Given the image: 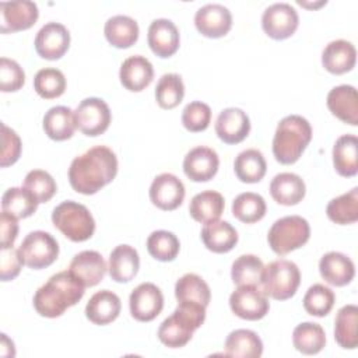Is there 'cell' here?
<instances>
[{"label": "cell", "instance_id": "21", "mask_svg": "<svg viewBox=\"0 0 358 358\" xmlns=\"http://www.w3.org/2000/svg\"><path fill=\"white\" fill-rule=\"evenodd\" d=\"M329 110L341 122L351 126L358 124V95L352 85H337L327 94Z\"/></svg>", "mask_w": 358, "mask_h": 358}, {"label": "cell", "instance_id": "23", "mask_svg": "<svg viewBox=\"0 0 358 358\" xmlns=\"http://www.w3.org/2000/svg\"><path fill=\"white\" fill-rule=\"evenodd\" d=\"M319 271L322 278L330 285L344 287L352 281L355 275V266L344 253L329 252L322 256L319 262Z\"/></svg>", "mask_w": 358, "mask_h": 358}, {"label": "cell", "instance_id": "32", "mask_svg": "<svg viewBox=\"0 0 358 358\" xmlns=\"http://www.w3.org/2000/svg\"><path fill=\"white\" fill-rule=\"evenodd\" d=\"M225 355L236 358H259L263 354L260 337L248 329L231 331L225 340Z\"/></svg>", "mask_w": 358, "mask_h": 358}, {"label": "cell", "instance_id": "44", "mask_svg": "<svg viewBox=\"0 0 358 358\" xmlns=\"http://www.w3.org/2000/svg\"><path fill=\"white\" fill-rule=\"evenodd\" d=\"M34 90L43 99H53L63 95L66 90V77L59 69H41L34 78Z\"/></svg>", "mask_w": 358, "mask_h": 358}, {"label": "cell", "instance_id": "33", "mask_svg": "<svg viewBox=\"0 0 358 358\" xmlns=\"http://www.w3.org/2000/svg\"><path fill=\"white\" fill-rule=\"evenodd\" d=\"M224 197L215 190H204L197 193L189 204V213L192 218L197 222L207 224L217 221L224 213Z\"/></svg>", "mask_w": 358, "mask_h": 358}, {"label": "cell", "instance_id": "24", "mask_svg": "<svg viewBox=\"0 0 358 358\" xmlns=\"http://www.w3.org/2000/svg\"><path fill=\"white\" fill-rule=\"evenodd\" d=\"M355 46L345 39L329 42L322 52V64L331 74H344L355 66Z\"/></svg>", "mask_w": 358, "mask_h": 358}, {"label": "cell", "instance_id": "13", "mask_svg": "<svg viewBox=\"0 0 358 358\" xmlns=\"http://www.w3.org/2000/svg\"><path fill=\"white\" fill-rule=\"evenodd\" d=\"M39 17L38 6L29 0L0 3V31L3 34L31 28Z\"/></svg>", "mask_w": 358, "mask_h": 358}, {"label": "cell", "instance_id": "31", "mask_svg": "<svg viewBox=\"0 0 358 358\" xmlns=\"http://www.w3.org/2000/svg\"><path fill=\"white\" fill-rule=\"evenodd\" d=\"M77 124L69 106H53L43 116V130L55 141H64L74 134Z\"/></svg>", "mask_w": 358, "mask_h": 358}, {"label": "cell", "instance_id": "48", "mask_svg": "<svg viewBox=\"0 0 358 358\" xmlns=\"http://www.w3.org/2000/svg\"><path fill=\"white\" fill-rule=\"evenodd\" d=\"M25 83L22 67L13 59H0V90L3 92L18 91Z\"/></svg>", "mask_w": 358, "mask_h": 358}, {"label": "cell", "instance_id": "47", "mask_svg": "<svg viewBox=\"0 0 358 358\" xmlns=\"http://www.w3.org/2000/svg\"><path fill=\"white\" fill-rule=\"evenodd\" d=\"M211 120V109L201 101L187 103L182 110V123L186 130L197 133L208 127Z\"/></svg>", "mask_w": 358, "mask_h": 358}, {"label": "cell", "instance_id": "7", "mask_svg": "<svg viewBox=\"0 0 358 358\" xmlns=\"http://www.w3.org/2000/svg\"><path fill=\"white\" fill-rule=\"evenodd\" d=\"M310 236L309 222L299 215H287L277 220L267 234L271 250L284 256L303 246Z\"/></svg>", "mask_w": 358, "mask_h": 358}, {"label": "cell", "instance_id": "4", "mask_svg": "<svg viewBox=\"0 0 358 358\" xmlns=\"http://www.w3.org/2000/svg\"><path fill=\"white\" fill-rule=\"evenodd\" d=\"M204 319L206 306L193 302H178L172 315L161 323L158 338L168 348H180L190 341Z\"/></svg>", "mask_w": 358, "mask_h": 358}, {"label": "cell", "instance_id": "9", "mask_svg": "<svg viewBox=\"0 0 358 358\" xmlns=\"http://www.w3.org/2000/svg\"><path fill=\"white\" fill-rule=\"evenodd\" d=\"M76 124L78 130L90 137L99 136L109 127L112 115L108 103L95 96L83 99L74 110Z\"/></svg>", "mask_w": 358, "mask_h": 358}, {"label": "cell", "instance_id": "38", "mask_svg": "<svg viewBox=\"0 0 358 358\" xmlns=\"http://www.w3.org/2000/svg\"><path fill=\"white\" fill-rule=\"evenodd\" d=\"M326 214L330 221L340 225L355 222L358 220V187L331 199L326 207Z\"/></svg>", "mask_w": 358, "mask_h": 358}, {"label": "cell", "instance_id": "3", "mask_svg": "<svg viewBox=\"0 0 358 358\" xmlns=\"http://www.w3.org/2000/svg\"><path fill=\"white\" fill-rule=\"evenodd\" d=\"M312 140L310 123L299 115L282 117L273 138L274 158L284 165L296 162Z\"/></svg>", "mask_w": 358, "mask_h": 358}, {"label": "cell", "instance_id": "36", "mask_svg": "<svg viewBox=\"0 0 358 358\" xmlns=\"http://www.w3.org/2000/svg\"><path fill=\"white\" fill-rule=\"evenodd\" d=\"M175 296L178 302H193L207 308L211 299L208 284L197 274L187 273L175 284Z\"/></svg>", "mask_w": 358, "mask_h": 358}, {"label": "cell", "instance_id": "35", "mask_svg": "<svg viewBox=\"0 0 358 358\" xmlns=\"http://www.w3.org/2000/svg\"><path fill=\"white\" fill-rule=\"evenodd\" d=\"M267 164L262 151L249 148L238 154L234 162V171L236 178L245 183H256L266 175Z\"/></svg>", "mask_w": 358, "mask_h": 358}, {"label": "cell", "instance_id": "50", "mask_svg": "<svg viewBox=\"0 0 358 358\" xmlns=\"http://www.w3.org/2000/svg\"><path fill=\"white\" fill-rule=\"evenodd\" d=\"M22 259L18 253V249L8 248L1 249V266H0V278L1 281L14 280L22 267Z\"/></svg>", "mask_w": 358, "mask_h": 358}, {"label": "cell", "instance_id": "37", "mask_svg": "<svg viewBox=\"0 0 358 358\" xmlns=\"http://www.w3.org/2000/svg\"><path fill=\"white\" fill-rule=\"evenodd\" d=\"M292 344L296 351L305 355H315L326 345V334L320 324L303 322L294 329Z\"/></svg>", "mask_w": 358, "mask_h": 358}, {"label": "cell", "instance_id": "49", "mask_svg": "<svg viewBox=\"0 0 358 358\" xmlns=\"http://www.w3.org/2000/svg\"><path fill=\"white\" fill-rule=\"evenodd\" d=\"M21 140L18 134L1 123V155H0V165L6 168L17 162L21 155Z\"/></svg>", "mask_w": 358, "mask_h": 358}, {"label": "cell", "instance_id": "25", "mask_svg": "<svg viewBox=\"0 0 358 358\" xmlns=\"http://www.w3.org/2000/svg\"><path fill=\"white\" fill-rule=\"evenodd\" d=\"M120 298L115 292L109 289H101L95 292L87 302L85 316L94 324L105 326L116 320L120 313Z\"/></svg>", "mask_w": 358, "mask_h": 358}, {"label": "cell", "instance_id": "27", "mask_svg": "<svg viewBox=\"0 0 358 358\" xmlns=\"http://www.w3.org/2000/svg\"><path fill=\"white\" fill-rule=\"evenodd\" d=\"M306 186L302 178L292 172L277 173L270 183L271 197L282 206H295L305 197Z\"/></svg>", "mask_w": 358, "mask_h": 358}, {"label": "cell", "instance_id": "46", "mask_svg": "<svg viewBox=\"0 0 358 358\" xmlns=\"http://www.w3.org/2000/svg\"><path fill=\"white\" fill-rule=\"evenodd\" d=\"M24 187L36 197L38 203L49 201L57 190L52 175L42 169L29 171L24 179Z\"/></svg>", "mask_w": 358, "mask_h": 358}, {"label": "cell", "instance_id": "30", "mask_svg": "<svg viewBox=\"0 0 358 358\" xmlns=\"http://www.w3.org/2000/svg\"><path fill=\"white\" fill-rule=\"evenodd\" d=\"M108 42L119 49H126L134 45L138 39V24L129 15H113L108 18L103 28Z\"/></svg>", "mask_w": 358, "mask_h": 358}, {"label": "cell", "instance_id": "39", "mask_svg": "<svg viewBox=\"0 0 358 358\" xmlns=\"http://www.w3.org/2000/svg\"><path fill=\"white\" fill-rule=\"evenodd\" d=\"M36 197L25 187H10L1 197L3 211L20 218L31 217L38 208Z\"/></svg>", "mask_w": 358, "mask_h": 358}, {"label": "cell", "instance_id": "15", "mask_svg": "<svg viewBox=\"0 0 358 358\" xmlns=\"http://www.w3.org/2000/svg\"><path fill=\"white\" fill-rule=\"evenodd\" d=\"M194 25L197 31L207 38H221L229 32L232 15L225 6L210 3L196 11Z\"/></svg>", "mask_w": 358, "mask_h": 358}, {"label": "cell", "instance_id": "2", "mask_svg": "<svg viewBox=\"0 0 358 358\" xmlns=\"http://www.w3.org/2000/svg\"><path fill=\"white\" fill-rule=\"evenodd\" d=\"M85 285L70 270L53 274L34 295V308L43 317H59L84 296Z\"/></svg>", "mask_w": 358, "mask_h": 358}, {"label": "cell", "instance_id": "34", "mask_svg": "<svg viewBox=\"0 0 358 358\" xmlns=\"http://www.w3.org/2000/svg\"><path fill=\"white\" fill-rule=\"evenodd\" d=\"M358 308L352 303L338 309L334 319V338L341 348L354 350L358 344Z\"/></svg>", "mask_w": 358, "mask_h": 358}, {"label": "cell", "instance_id": "22", "mask_svg": "<svg viewBox=\"0 0 358 358\" xmlns=\"http://www.w3.org/2000/svg\"><path fill=\"white\" fill-rule=\"evenodd\" d=\"M152 77H154L152 64L147 57L141 55L127 57L120 66L119 78L122 85L129 91H133V92L143 91L145 87L151 84Z\"/></svg>", "mask_w": 358, "mask_h": 358}, {"label": "cell", "instance_id": "19", "mask_svg": "<svg viewBox=\"0 0 358 358\" xmlns=\"http://www.w3.org/2000/svg\"><path fill=\"white\" fill-rule=\"evenodd\" d=\"M69 270L85 287H95L103 280L108 266L99 252L83 250L73 257Z\"/></svg>", "mask_w": 358, "mask_h": 358}, {"label": "cell", "instance_id": "52", "mask_svg": "<svg viewBox=\"0 0 358 358\" xmlns=\"http://www.w3.org/2000/svg\"><path fill=\"white\" fill-rule=\"evenodd\" d=\"M0 347H1V355L3 357H14L15 355V350H14V343L7 337V334H1V343H0Z\"/></svg>", "mask_w": 358, "mask_h": 358}, {"label": "cell", "instance_id": "5", "mask_svg": "<svg viewBox=\"0 0 358 358\" xmlns=\"http://www.w3.org/2000/svg\"><path fill=\"white\" fill-rule=\"evenodd\" d=\"M53 225L70 241L84 242L94 235L95 220L90 210L77 201L66 200L52 211Z\"/></svg>", "mask_w": 358, "mask_h": 358}, {"label": "cell", "instance_id": "14", "mask_svg": "<svg viewBox=\"0 0 358 358\" xmlns=\"http://www.w3.org/2000/svg\"><path fill=\"white\" fill-rule=\"evenodd\" d=\"M70 46V32L60 22L45 24L35 36V50L46 60L60 59Z\"/></svg>", "mask_w": 358, "mask_h": 358}, {"label": "cell", "instance_id": "18", "mask_svg": "<svg viewBox=\"0 0 358 358\" xmlns=\"http://www.w3.org/2000/svg\"><path fill=\"white\" fill-rule=\"evenodd\" d=\"M250 131V120L246 112L239 108H227L220 112L215 120V133L227 144L243 141Z\"/></svg>", "mask_w": 358, "mask_h": 358}, {"label": "cell", "instance_id": "16", "mask_svg": "<svg viewBox=\"0 0 358 358\" xmlns=\"http://www.w3.org/2000/svg\"><path fill=\"white\" fill-rule=\"evenodd\" d=\"M185 199V186L173 173H161L155 176L150 186L151 203L165 211L178 208Z\"/></svg>", "mask_w": 358, "mask_h": 358}, {"label": "cell", "instance_id": "45", "mask_svg": "<svg viewBox=\"0 0 358 358\" xmlns=\"http://www.w3.org/2000/svg\"><path fill=\"white\" fill-rule=\"evenodd\" d=\"M336 301V295L331 288L323 284H313L308 288L303 296V308L305 310L317 317H323L333 309Z\"/></svg>", "mask_w": 358, "mask_h": 358}, {"label": "cell", "instance_id": "28", "mask_svg": "<svg viewBox=\"0 0 358 358\" xmlns=\"http://www.w3.org/2000/svg\"><path fill=\"white\" fill-rule=\"evenodd\" d=\"M200 236L204 246L214 253H227L238 243L236 229L229 222L220 220L204 224Z\"/></svg>", "mask_w": 358, "mask_h": 358}, {"label": "cell", "instance_id": "42", "mask_svg": "<svg viewBox=\"0 0 358 358\" xmlns=\"http://www.w3.org/2000/svg\"><path fill=\"white\" fill-rule=\"evenodd\" d=\"M185 96V85L182 77L175 73L164 74L155 87V99L162 109L176 108Z\"/></svg>", "mask_w": 358, "mask_h": 358}, {"label": "cell", "instance_id": "6", "mask_svg": "<svg viewBox=\"0 0 358 358\" xmlns=\"http://www.w3.org/2000/svg\"><path fill=\"white\" fill-rule=\"evenodd\" d=\"M301 282L298 266L285 259H278L264 266L262 275L263 292L277 301H285L295 295Z\"/></svg>", "mask_w": 358, "mask_h": 358}, {"label": "cell", "instance_id": "43", "mask_svg": "<svg viewBox=\"0 0 358 358\" xmlns=\"http://www.w3.org/2000/svg\"><path fill=\"white\" fill-rule=\"evenodd\" d=\"M180 249L179 239L176 238L175 234L165 231V229H158L150 234L147 238V250L148 253L159 260V262H172Z\"/></svg>", "mask_w": 358, "mask_h": 358}, {"label": "cell", "instance_id": "12", "mask_svg": "<svg viewBox=\"0 0 358 358\" xmlns=\"http://www.w3.org/2000/svg\"><path fill=\"white\" fill-rule=\"evenodd\" d=\"M131 316L138 322L154 320L164 308V295L152 282H141L137 285L129 298Z\"/></svg>", "mask_w": 358, "mask_h": 358}, {"label": "cell", "instance_id": "11", "mask_svg": "<svg viewBox=\"0 0 358 358\" xmlns=\"http://www.w3.org/2000/svg\"><path fill=\"white\" fill-rule=\"evenodd\" d=\"M299 17L296 10L288 3H274L262 15L263 31L273 39L289 38L298 28Z\"/></svg>", "mask_w": 358, "mask_h": 358}, {"label": "cell", "instance_id": "1", "mask_svg": "<svg viewBox=\"0 0 358 358\" xmlns=\"http://www.w3.org/2000/svg\"><path fill=\"white\" fill-rule=\"evenodd\" d=\"M116 173V154L106 145H95L71 161L69 182L77 193L94 194L110 183Z\"/></svg>", "mask_w": 358, "mask_h": 358}, {"label": "cell", "instance_id": "51", "mask_svg": "<svg viewBox=\"0 0 358 358\" xmlns=\"http://www.w3.org/2000/svg\"><path fill=\"white\" fill-rule=\"evenodd\" d=\"M18 218L7 211H1L0 215V248H13L18 235Z\"/></svg>", "mask_w": 358, "mask_h": 358}, {"label": "cell", "instance_id": "20", "mask_svg": "<svg viewBox=\"0 0 358 358\" xmlns=\"http://www.w3.org/2000/svg\"><path fill=\"white\" fill-rule=\"evenodd\" d=\"M147 41L157 56L169 57L179 49V31L171 20L157 18L148 27Z\"/></svg>", "mask_w": 358, "mask_h": 358}, {"label": "cell", "instance_id": "8", "mask_svg": "<svg viewBox=\"0 0 358 358\" xmlns=\"http://www.w3.org/2000/svg\"><path fill=\"white\" fill-rule=\"evenodd\" d=\"M18 253L25 266L41 270L50 266L57 259L59 245L49 232L32 231L18 246Z\"/></svg>", "mask_w": 358, "mask_h": 358}, {"label": "cell", "instance_id": "29", "mask_svg": "<svg viewBox=\"0 0 358 358\" xmlns=\"http://www.w3.org/2000/svg\"><path fill=\"white\" fill-rule=\"evenodd\" d=\"M333 164L338 175L351 178L358 172V138L355 134L340 136L333 145Z\"/></svg>", "mask_w": 358, "mask_h": 358}, {"label": "cell", "instance_id": "26", "mask_svg": "<svg viewBox=\"0 0 358 358\" xmlns=\"http://www.w3.org/2000/svg\"><path fill=\"white\" fill-rule=\"evenodd\" d=\"M138 253L130 245H119L109 255L108 270L110 278L116 282H129L133 280L138 271Z\"/></svg>", "mask_w": 358, "mask_h": 358}, {"label": "cell", "instance_id": "17", "mask_svg": "<svg viewBox=\"0 0 358 358\" xmlns=\"http://www.w3.org/2000/svg\"><path fill=\"white\" fill-rule=\"evenodd\" d=\"M218 154L204 145L192 148L183 159V172L193 182H207L213 179L218 171Z\"/></svg>", "mask_w": 358, "mask_h": 358}, {"label": "cell", "instance_id": "10", "mask_svg": "<svg viewBox=\"0 0 358 358\" xmlns=\"http://www.w3.org/2000/svg\"><path fill=\"white\" fill-rule=\"evenodd\" d=\"M229 308L241 319L259 320L270 309L267 295L256 285H238L229 295Z\"/></svg>", "mask_w": 358, "mask_h": 358}, {"label": "cell", "instance_id": "40", "mask_svg": "<svg viewBox=\"0 0 358 358\" xmlns=\"http://www.w3.org/2000/svg\"><path fill=\"white\" fill-rule=\"evenodd\" d=\"M264 199L253 192H245L235 197L232 201V214L235 218L245 224H253L260 221L266 214Z\"/></svg>", "mask_w": 358, "mask_h": 358}, {"label": "cell", "instance_id": "41", "mask_svg": "<svg viewBox=\"0 0 358 358\" xmlns=\"http://www.w3.org/2000/svg\"><path fill=\"white\" fill-rule=\"evenodd\" d=\"M264 264L256 255H242L231 268V278L236 285H257L262 281Z\"/></svg>", "mask_w": 358, "mask_h": 358}]
</instances>
